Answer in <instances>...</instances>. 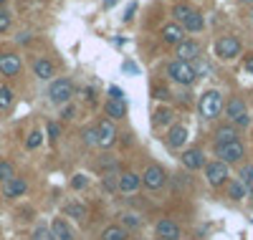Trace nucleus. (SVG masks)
<instances>
[{
    "mask_svg": "<svg viewBox=\"0 0 253 240\" xmlns=\"http://www.w3.org/2000/svg\"><path fill=\"white\" fill-rule=\"evenodd\" d=\"M225 109V101H223V94L218 89H210L200 96V114L205 119H218Z\"/></svg>",
    "mask_w": 253,
    "mask_h": 240,
    "instance_id": "nucleus-1",
    "label": "nucleus"
},
{
    "mask_svg": "<svg viewBox=\"0 0 253 240\" xmlns=\"http://www.w3.org/2000/svg\"><path fill=\"white\" fill-rule=\"evenodd\" d=\"M167 76H170L175 83H180V86H190V83H195V79H198V74H195V69H193V63L177 61V58L167 63Z\"/></svg>",
    "mask_w": 253,
    "mask_h": 240,
    "instance_id": "nucleus-2",
    "label": "nucleus"
},
{
    "mask_svg": "<svg viewBox=\"0 0 253 240\" xmlns=\"http://www.w3.org/2000/svg\"><path fill=\"white\" fill-rule=\"evenodd\" d=\"M74 83L69 81V79H56L51 86H48V99H51V104H56V106H66L71 99H74Z\"/></svg>",
    "mask_w": 253,
    "mask_h": 240,
    "instance_id": "nucleus-3",
    "label": "nucleus"
},
{
    "mask_svg": "<svg viewBox=\"0 0 253 240\" xmlns=\"http://www.w3.org/2000/svg\"><path fill=\"white\" fill-rule=\"evenodd\" d=\"M225 117H228V121L230 124H236V126H248L251 124V117H248V106H246V101L241 99V96H233L228 104H225Z\"/></svg>",
    "mask_w": 253,
    "mask_h": 240,
    "instance_id": "nucleus-4",
    "label": "nucleus"
},
{
    "mask_svg": "<svg viewBox=\"0 0 253 240\" xmlns=\"http://www.w3.org/2000/svg\"><path fill=\"white\" fill-rule=\"evenodd\" d=\"M215 157L220 162H225V164H236V162H241L246 157V147H243L241 139L230 142V144H215Z\"/></svg>",
    "mask_w": 253,
    "mask_h": 240,
    "instance_id": "nucleus-5",
    "label": "nucleus"
},
{
    "mask_svg": "<svg viewBox=\"0 0 253 240\" xmlns=\"http://www.w3.org/2000/svg\"><path fill=\"white\" fill-rule=\"evenodd\" d=\"M215 53L223 61H233L243 53V46H241V40L236 36H223V38L215 40Z\"/></svg>",
    "mask_w": 253,
    "mask_h": 240,
    "instance_id": "nucleus-6",
    "label": "nucleus"
},
{
    "mask_svg": "<svg viewBox=\"0 0 253 240\" xmlns=\"http://www.w3.org/2000/svg\"><path fill=\"white\" fill-rule=\"evenodd\" d=\"M205 180L210 187H223L228 182V164L215 160V162H208L205 164Z\"/></svg>",
    "mask_w": 253,
    "mask_h": 240,
    "instance_id": "nucleus-7",
    "label": "nucleus"
},
{
    "mask_svg": "<svg viewBox=\"0 0 253 240\" xmlns=\"http://www.w3.org/2000/svg\"><path fill=\"white\" fill-rule=\"evenodd\" d=\"M165 182H167V172L160 167V164H150L144 169V174H142V185L150 190V192H155V190H162L165 187Z\"/></svg>",
    "mask_w": 253,
    "mask_h": 240,
    "instance_id": "nucleus-8",
    "label": "nucleus"
},
{
    "mask_svg": "<svg viewBox=\"0 0 253 240\" xmlns=\"http://www.w3.org/2000/svg\"><path fill=\"white\" fill-rule=\"evenodd\" d=\"M20 69H23V61H20L18 53H13V51H0V74H3L5 79L18 76Z\"/></svg>",
    "mask_w": 253,
    "mask_h": 240,
    "instance_id": "nucleus-9",
    "label": "nucleus"
},
{
    "mask_svg": "<svg viewBox=\"0 0 253 240\" xmlns=\"http://www.w3.org/2000/svg\"><path fill=\"white\" fill-rule=\"evenodd\" d=\"M94 129H96V144L101 149H109L117 142V129H114V121L112 119H101Z\"/></svg>",
    "mask_w": 253,
    "mask_h": 240,
    "instance_id": "nucleus-10",
    "label": "nucleus"
},
{
    "mask_svg": "<svg viewBox=\"0 0 253 240\" xmlns=\"http://www.w3.org/2000/svg\"><path fill=\"white\" fill-rule=\"evenodd\" d=\"M139 187H142V174L137 172H122L117 177V190L124 195H134Z\"/></svg>",
    "mask_w": 253,
    "mask_h": 240,
    "instance_id": "nucleus-11",
    "label": "nucleus"
},
{
    "mask_svg": "<svg viewBox=\"0 0 253 240\" xmlns=\"http://www.w3.org/2000/svg\"><path fill=\"white\" fill-rule=\"evenodd\" d=\"M175 56L177 61H187V63H193L198 56H200V43L193 40V38H185L180 46H175Z\"/></svg>",
    "mask_w": 253,
    "mask_h": 240,
    "instance_id": "nucleus-12",
    "label": "nucleus"
},
{
    "mask_svg": "<svg viewBox=\"0 0 253 240\" xmlns=\"http://www.w3.org/2000/svg\"><path fill=\"white\" fill-rule=\"evenodd\" d=\"M155 230H157V238H160V240H180V235H182L180 225H177L175 220H170V217H162V220H157Z\"/></svg>",
    "mask_w": 253,
    "mask_h": 240,
    "instance_id": "nucleus-13",
    "label": "nucleus"
},
{
    "mask_svg": "<svg viewBox=\"0 0 253 240\" xmlns=\"http://www.w3.org/2000/svg\"><path fill=\"white\" fill-rule=\"evenodd\" d=\"M28 192V182L23 180V177H15L13 180H8V182H3V198H8V200H15V198H23V195Z\"/></svg>",
    "mask_w": 253,
    "mask_h": 240,
    "instance_id": "nucleus-14",
    "label": "nucleus"
},
{
    "mask_svg": "<svg viewBox=\"0 0 253 240\" xmlns=\"http://www.w3.org/2000/svg\"><path fill=\"white\" fill-rule=\"evenodd\" d=\"M51 235H53V240H74V228L66 223V217H53Z\"/></svg>",
    "mask_w": 253,
    "mask_h": 240,
    "instance_id": "nucleus-15",
    "label": "nucleus"
},
{
    "mask_svg": "<svg viewBox=\"0 0 253 240\" xmlns=\"http://www.w3.org/2000/svg\"><path fill=\"white\" fill-rule=\"evenodd\" d=\"M162 40L170 43V46H180V43L185 40V28L180 23H167L162 28Z\"/></svg>",
    "mask_w": 253,
    "mask_h": 240,
    "instance_id": "nucleus-16",
    "label": "nucleus"
},
{
    "mask_svg": "<svg viewBox=\"0 0 253 240\" xmlns=\"http://www.w3.org/2000/svg\"><path fill=\"white\" fill-rule=\"evenodd\" d=\"M182 164H185L187 169L195 172V169H205L208 162H205V155H203L200 149H187L185 155H182Z\"/></svg>",
    "mask_w": 253,
    "mask_h": 240,
    "instance_id": "nucleus-17",
    "label": "nucleus"
},
{
    "mask_svg": "<svg viewBox=\"0 0 253 240\" xmlns=\"http://www.w3.org/2000/svg\"><path fill=\"white\" fill-rule=\"evenodd\" d=\"M33 74H36L41 81H51L53 74H56L53 61H48V58H36V63H33Z\"/></svg>",
    "mask_w": 253,
    "mask_h": 240,
    "instance_id": "nucleus-18",
    "label": "nucleus"
},
{
    "mask_svg": "<svg viewBox=\"0 0 253 240\" xmlns=\"http://www.w3.org/2000/svg\"><path fill=\"white\" fill-rule=\"evenodd\" d=\"M215 144H230V142H238V129L233 124H223L215 129Z\"/></svg>",
    "mask_w": 253,
    "mask_h": 240,
    "instance_id": "nucleus-19",
    "label": "nucleus"
},
{
    "mask_svg": "<svg viewBox=\"0 0 253 240\" xmlns=\"http://www.w3.org/2000/svg\"><path fill=\"white\" fill-rule=\"evenodd\" d=\"M167 142H170V147H172V149L185 147V142H187V129H185L182 124L170 126V132H167Z\"/></svg>",
    "mask_w": 253,
    "mask_h": 240,
    "instance_id": "nucleus-20",
    "label": "nucleus"
},
{
    "mask_svg": "<svg viewBox=\"0 0 253 240\" xmlns=\"http://www.w3.org/2000/svg\"><path fill=\"white\" fill-rule=\"evenodd\" d=\"M104 112H107L109 119H124L126 117V101L124 99H109Z\"/></svg>",
    "mask_w": 253,
    "mask_h": 240,
    "instance_id": "nucleus-21",
    "label": "nucleus"
},
{
    "mask_svg": "<svg viewBox=\"0 0 253 240\" xmlns=\"http://www.w3.org/2000/svg\"><path fill=\"white\" fill-rule=\"evenodd\" d=\"M63 215L74 217V220H79V223H84L89 217V210H86V205H81V202H69L66 207H63Z\"/></svg>",
    "mask_w": 253,
    "mask_h": 240,
    "instance_id": "nucleus-22",
    "label": "nucleus"
},
{
    "mask_svg": "<svg viewBox=\"0 0 253 240\" xmlns=\"http://www.w3.org/2000/svg\"><path fill=\"white\" fill-rule=\"evenodd\" d=\"M182 28H185V33H200L203 28H205V20H203V15L195 10L193 15H190L187 20H185V23H180Z\"/></svg>",
    "mask_w": 253,
    "mask_h": 240,
    "instance_id": "nucleus-23",
    "label": "nucleus"
},
{
    "mask_svg": "<svg viewBox=\"0 0 253 240\" xmlns=\"http://www.w3.org/2000/svg\"><path fill=\"white\" fill-rule=\"evenodd\" d=\"M126 238H129V233H126L122 225H109L101 233V240H126Z\"/></svg>",
    "mask_w": 253,
    "mask_h": 240,
    "instance_id": "nucleus-24",
    "label": "nucleus"
},
{
    "mask_svg": "<svg viewBox=\"0 0 253 240\" xmlns=\"http://www.w3.org/2000/svg\"><path fill=\"white\" fill-rule=\"evenodd\" d=\"M119 220H122V228H124V230H126V228H129V230H139V228H142V217H139L137 212H122Z\"/></svg>",
    "mask_w": 253,
    "mask_h": 240,
    "instance_id": "nucleus-25",
    "label": "nucleus"
},
{
    "mask_svg": "<svg viewBox=\"0 0 253 240\" xmlns=\"http://www.w3.org/2000/svg\"><path fill=\"white\" fill-rule=\"evenodd\" d=\"M246 187H243V182L241 180H233V182H228V198L230 200H236V202H241L243 198H246Z\"/></svg>",
    "mask_w": 253,
    "mask_h": 240,
    "instance_id": "nucleus-26",
    "label": "nucleus"
},
{
    "mask_svg": "<svg viewBox=\"0 0 253 240\" xmlns=\"http://www.w3.org/2000/svg\"><path fill=\"white\" fill-rule=\"evenodd\" d=\"M195 10H193V5H187V3H177L175 8H172V15H175V23H185V20L193 15Z\"/></svg>",
    "mask_w": 253,
    "mask_h": 240,
    "instance_id": "nucleus-27",
    "label": "nucleus"
},
{
    "mask_svg": "<svg viewBox=\"0 0 253 240\" xmlns=\"http://www.w3.org/2000/svg\"><path fill=\"white\" fill-rule=\"evenodd\" d=\"M238 180L243 182V187L248 190V195H253V164H246V167L238 172Z\"/></svg>",
    "mask_w": 253,
    "mask_h": 240,
    "instance_id": "nucleus-28",
    "label": "nucleus"
},
{
    "mask_svg": "<svg viewBox=\"0 0 253 240\" xmlns=\"http://www.w3.org/2000/svg\"><path fill=\"white\" fill-rule=\"evenodd\" d=\"M13 177H15V167H13V162L0 160V182H8V180H13Z\"/></svg>",
    "mask_w": 253,
    "mask_h": 240,
    "instance_id": "nucleus-29",
    "label": "nucleus"
},
{
    "mask_svg": "<svg viewBox=\"0 0 253 240\" xmlns=\"http://www.w3.org/2000/svg\"><path fill=\"white\" fill-rule=\"evenodd\" d=\"M13 99H15L13 89H8V86H0V109L13 106Z\"/></svg>",
    "mask_w": 253,
    "mask_h": 240,
    "instance_id": "nucleus-30",
    "label": "nucleus"
},
{
    "mask_svg": "<svg viewBox=\"0 0 253 240\" xmlns=\"http://www.w3.org/2000/svg\"><path fill=\"white\" fill-rule=\"evenodd\" d=\"M41 142H43V134H41L38 129H33V132L28 134V139H26V147H28V149H38Z\"/></svg>",
    "mask_w": 253,
    "mask_h": 240,
    "instance_id": "nucleus-31",
    "label": "nucleus"
},
{
    "mask_svg": "<svg viewBox=\"0 0 253 240\" xmlns=\"http://www.w3.org/2000/svg\"><path fill=\"white\" fill-rule=\"evenodd\" d=\"M31 240H53L51 228H46V225H38V228L33 230V238H31Z\"/></svg>",
    "mask_w": 253,
    "mask_h": 240,
    "instance_id": "nucleus-32",
    "label": "nucleus"
},
{
    "mask_svg": "<svg viewBox=\"0 0 253 240\" xmlns=\"http://www.w3.org/2000/svg\"><path fill=\"white\" fill-rule=\"evenodd\" d=\"M170 117H172V112H170V109H157V112H155V126H162V124H167V121H170Z\"/></svg>",
    "mask_w": 253,
    "mask_h": 240,
    "instance_id": "nucleus-33",
    "label": "nucleus"
},
{
    "mask_svg": "<svg viewBox=\"0 0 253 240\" xmlns=\"http://www.w3.org/2000/svg\"><path fill=\"white\" fill-rule=\"evenodd\" d=\"M10 23H13V15H10L5 8H0V33L10 31Z\"/></svg>",
    "mask_w": 253,
    "mask_h": 240,
    "instance_id": "nucleus-34",
    "label": "nucleus"
},
{
    "mask_svg": "<svg viewBox=\"0 0 253 240\" xmlns=\"http://www.w3.org/2000/svg\"><path fill=\"white\" fill-rule=\"evenodd\" d=\"M46 134H48V142H58V137H61V126H58L56 121H48V124H46Z\"/></svg>",
    "mask_w": 253,
    "mask_h": 240,
    "instance_id": "nucleus-35",
    "label": "nucleus"
},
{
    "mask_svg": "<svg viewBox=\"0 0 253 240\" xmlns=\"http://www.w3.org/2000/svg\"><path fill=\"white\" fill-rule=\"evenodd\" d=\"M84 144H96V129L94 126H89V129H84Z\"/></svg>",
    "mask_w": 253,
    "mask_h": 240,
    "instance_id": "nucleus-36",
    "label": "nucleus"
},
{
    "mask_svg": "<svg viewBox=\"0 0 253 240\" xmlns=\"http://www.w3.org/2000/svg\"><path fill=\"white\" fill-rule=\"evenodd\" d=\"M152 96L160 99V101H167V99H170V91H167L165 86H155V89H152Z\"/></svg>",
    "mask_w": 253,
    "mask_h": 240,
    "instance_id": "nucleus-37",
    "label": "nucleus"
},
{
    "mask_svg": "<svg viewBox=\"0 0 253 240\" xmlns=\"http://www.w3.org/2000/svg\"><path fill=\"white\" fill-rule=\"evenodd\" d=\"M74 117H76V106L66 104V106H63V112H61V119H66V121H71Z\"/></svg>",
    "mask_w": 253,
    "mask_h": 240,
    "instance_id": "nucleus-38",
    "label": "nucleus"
},
{
    "mask_svg": "<svg viewBox=\"0 0 253 240\" xmlns=\"http://www.w3.org/2000/svg\"><path fill=\"white\" fill-rule=\"evenodd\" d=\"M104 190H107V192H114V190H117V180H114V174H104Z\"/></svg>",
    "mask_w": 253,
    "mask_h": 240,
    "instance_id": "nucleus-39",
    "label": "nucleus"
},
{
    "mask_svg": "<svg viewBox=\"0 0 253 240\" xmlns=\"http://www.w3.org/2000/svg\"><path fill=\"white\" fill-rule=\"evenodd\" d=\"M71 187H76V190H81V187H86V177H84V174H76V177L71 180Z\"/></svg>",
    "mask_w": 253,
    "mask_h": 240,
    "instance_id": "nucleus-40",
    "label": "nucleus"
},
{
    "mask_svg": "<svg viewBox=\"0 0 253 240\" xmlns=\"http://www.w3.org/2000/svg\"><path fill=\"white\" fill-rule=\"evenodd\" d=\"M134 10H137V3H129V5H126V13H124V23H129V20H132Z\"/></svg>",
    "mask_w": 253,
    "mask_h": 240,
    "instance_id": "nucleus-41",
    "label": "nucleus"
},
{
    "mask_svg": "<svg viewBox=\"0 0 253 240\" xmlns=\"http://www.w3.org/2000/svg\"><path fill=\"white\" fill-rule=\"evenodd\" d=\"M109 99H124V91L119 86H109Z\"/></svg>",
    "mask_w": 253,
    "mask_h": 240,
    "instance_id": "nucleus-42",
    "label": "nucleus"
},
{
    "mask_svg": "<svg viewBox=\"0 0 253 240\" xmlns=\"http://www.w3.org/2000/svg\"><path fill=\"white\" fill-rule=\"evenodd\" d=\"M243 66H246V71H248V74H251V76H253V53H251V56H246V58H243Z\"/></svg>",
    "mask_w": 253,
    "mask_h": 240,
    "instance_id": "nucleus-43",
    "label": "nucleus"
},
{
    "mask_svg": "<svg viewBox=\"0 0 253 240\" xmlns=\"http://www.w3.org/2000/svg\"><path fill=\"white\" fill-rule=\"evenodd\" d=\"M84 94H86V101H94V99H96V91H94V89H86Z\"/></svg>",
    "mask_w": 253,
    "mask_h": 240,
    "instance_id": "nucleus-44",
    "label": "nucleus"
},
{
    "mask_svg": "<svg viewBox=\"0 0 253 240\" xmlns=\"http://www.w3.org/2000/svg\"><path fill=\"white\" fill-rule=\"evenodd\" d=\"M18 40H20V43H28V40H31V36H28V33H20V36H18Z\"/></svg>",
    "mask_w": 253,
    "mask_h": 240,
    "instance_id": "nucleus-45",
    "label": "nucleus"
},
{
    "mask_svg": "<svg viewBox=\"0 0 253 240\" xmlns=\"http://www.w3.org/2000/svg\"><path fill=\"white\" fill-rule=\"evenodd\" d=\"M112 5H117V0H104V8H112Z\"/></svg>",
    "mask_w": 253,
    "mask_h": 240,
    "instance_id": "nucleus-46",
    "label": "nucleus"
},
{
    "mask_svg": "<svg viewBox=\"0 0 253 240\" xmlns=\"http://www.w3.org/2000/svg\"><path fill=\"white\" fill-rule=\"evenodd\" d=\"M248 23H251V26H253V8H251V10H248Z\"/></svg>",
    "mask_w": 253,
    "mask_h": 240,
    "instance_id": "nucleus-47",
    "label": "nucleus"
},
{
    "mask_svg": "<svg viewBox=\"0 0 253 240\" xmlns=\"http://www.w3.org/2000/svg\"><path fill=\"white\" fill-rule=\"evenodd\" d=\"M241 3H248V5H253V0H241Z\"/></svg>",
    "mask_w": 253,
    "mask_h": 240,
    "instance_id": "nucleus-48",
    "label": "nucleus"
},
{
    "mask_svg": "<svg viewBox=\"0 0 253 240\" xmlns=\"http://www.w3.org/2000/svg\"><path fill=\"white\" fill-rule=\"evenodd\" d=\"M5 3H8V0H0V8H3V5H5Z\"/></svg>",
    "mask_w": 253,
    "mask_h": 240,
    "instance_id": "nucleus-49",
    "label": "nucleus"
},
{
    "mask_svg": "<svg viewBox=\"0 0 253 240\" xmlns=\"http://www.w3.org/2000/svg\"><path fill=\"white\" fill-rule=\"evenodd\" d=\"M0 117H3V109H0Z\"/></svg>",
    "mask_w": 253,
    "mask_h": 240,
    "instance_id": "nucleus-50",
    "label": "nucleus"
},
{
    "mask_svg": "<svg viewBox=\"0 0 253 240\" xmlns=\"http://www.w3.org/2000/svg\"><path fill=\"white\" fill-rule=\"evenodd\" d=\"M157 240H160V238H157Z\"/></svg>",
    "mask_w": 253,
    "mask_h": 240,
    "instance_id": "nucleus-51",
    "label": "nucleus"
}]
</instances>
